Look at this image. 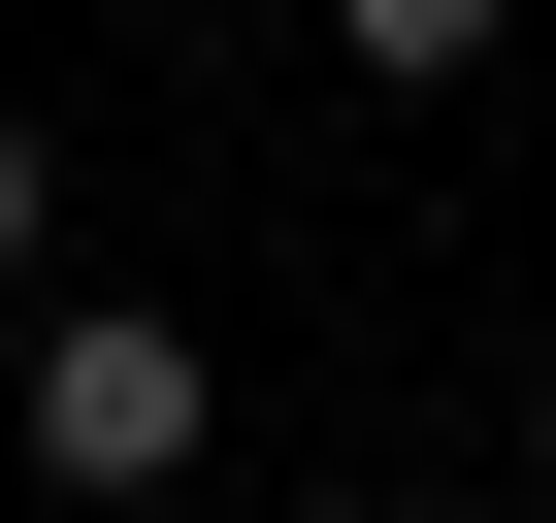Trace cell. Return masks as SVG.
Listing matches in <instances>:
<instances>
[{"mask_svg": "<svg viewBox=\"0 0 556 523\" xmlns=\"http://www.w3.org/2000/svg\"><path fill=\"white\" fill-rule=\"evenodd\" d=\"M197 425H229V360H197V328H131V295H66V328H34V490H197Z\"/></svg>", "mask_w": 556, "mask_h": 523, "instance_id": "6da1fadb", "label": "cell"}, {"mask_svg": "<svg viewBox=\"0 0 556 523\" xmlns=\"http://www.w3.org/2000/svg\"><path fill=\"white\" fill-rule=\"evenodd\" d=\"M328 34H361V66H393V99H458V66H491V34H523V0H328Z\"/></svg>", "mask_w": 556, "mask_h": 523, "instance_id": "7a4b0ae2", "label": "cell"}, {"mask_svg": "<svg viewBox=\"0 0 556 523\" xmlns=\"http://www.w3.org/2000/svg\"><path fill=\"white\" fill-rule=\"evenodd\" d=\"M34 229H66V164H34V131H0V295H34Z\"/></svg>", "mask_w": 556, "mask_h": 523, "instance_id": "3957f363", "label": "cell"}, {"mask_svg": "<svg viewBox=\"0 0 556 523\" xmlns=\"http://www.w3.org/2000/svg\"><path fill=\"white\" fill-rule=\"evenodd\" d=\"M328 523H393V490H328Z\"/></svg>", "mask_w": 556, "mask_h": 523, "instance_id": "277c9868", "label": "cell"}]
</instances>
